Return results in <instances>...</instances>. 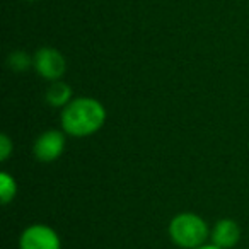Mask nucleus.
Wrapping results in <instances>:
<instances>
[{"label": "nucleus", "instance_id": "0eeeda50", "mask_svg": "<svg viewBox=\"0 0 249 249\" xmlns=\"http://www.w3.org/2000/svg\"><path fill=\"white\" fill-rule=\"evenodd\" d=\"M72 101V89L69 84L62 80H55L46 89V103L53 107H65Z\"/></svg>", "mask_w": 249, "mask_h": 249}, {"label": "nucleus", "instance_id": "7ed1b4c3", "mask_svg": "<svg viewBox=\"0 0 249 249\" xmlns=\"http://www.w3.org/2000/svg\"><path fill=\"white\" fill-rule=\"evenodd\" d=\"M33 65H35L36 72H38L43 79L52 80V82L62 79L67 70L65 56H63L58 50L50 48V46L39 48L38 52L35 53Z\"/></svg>", "mask_w": 249, "mask_h": 249}, {"label": "nucleus", "instance_id": "423d86ee", "mask_svg": "<svg viewBox=\"0 0 249 249\" xmlns=\"http://www.w3.org/2000/svg\"><path fill=\"white\" fill-rule=\"evenodd\" d=\"M241 239V227L232 218H222L212 229V244L222 249H231Z\"/></svg>", "mask_w": 249, "mask_h": 249}, {"label": "nucleus", "instance_id": "20e7f679", "mask_svg": "<svg viewBox=\"0 0 249 249\" xmlns=\"http://www.w3.org/2000/svg\"><path fill=\"white\" fill-rule=\"evenodd\" d=\"M21 249H62L60 237L52 227L45 224H35L24 229L19 239Z\"/></svg>", "mask_w": 249, "mask_h": 249}, {"label": "nucleus", "instance_id": "9d476101", "mask_svg": "<svg viewBox=\"0 0 249 249\" xmlns=\"http://www.w3.org/2000/svg\"><path fill=\"white\" fill-rule=\"evenodd\" d=\"M12 149H14V145H12L11 139H9L5 133L0 135V160H2V162H5V160L11 157Z\"/></svg>", "mask_w": 249, "mask_h": 249}, {"label": "nucleus", "instance_id": "9b49d317", "mask_svg": "<svg viewBox=\"0 0 249 249\" xmlns=\"http://www.w3.org/2000/svg\"><path fill=\"white\" fill-rule=\"evenodd\" d=\"M196 249H222V248H218V246H215V244H203Z\"/></svg>", "mask_w": 249, "mask_h": 249}, {"label": "nucleus", "instance_id": "f8f14e48", "mask_svg": "<svg viewBox=\"0 0 249 249\" xmlns=\"http://www.w3.org/2000/svg\"><path fill=\"white\" fill-rule=\"evenodd\" d=\"M29 2H35V0H29Z\"/></svg>", "mask_w": 249, "mask_h": 249}, {"label": "nucleus", "instance_id": "6e6552de", "mask_svg": "<svg viewBox=\"0 0 249 249\" xmlns=\"http://www.w3.org/2000/svg\"><path fill=\"white\" fill-rule=\"evenodd\" d=\"M16 193H18V184H16V179L7 173L0 174V201L2 205H9L12 200L16 198Z\"/></svg>", "mask_w": 249, "mask_h": 249}, {"label": "nucleus", "instance_id": "f257e3e1", "mask_svg": "<svg viewBox=\"0 0 249 249\" xmlns=\"http://www.w3.org/2000/svg\"><path fill=\"white\" fill-rule=\"evenodd\" d=\"M106 121V109L94 97L72 99L62 111V128L72 137H89L101 130Z\"/></svg>", "mask_w": 249, "mask_h": 249}, {"label": "nucleus", "instance_id": "1a4fd4ad", "mask_svg": "<svg viewBox=\"0 0 249 249\" xmlns=\"http://www.w3.org/2000/svg\"><path fill=\"white\" fill-rule=\"evenodd\" d=\"M33 63V60L26 55L24 52H14L9 56V67L14 72H24L26 69H29V65Z\"/></svg>", "mask_w": 249, "mask_h": 249}, {"label": "nucleus", "instance_id": "39448f33", "mask_svg": "<svg viewBox=\"0 0 249 249\" xmlns=\"http://www.w3.org/2000/svg\"><path fill=\"white\" fill-rule=\"evenodd\" d=\"M65 150V135L60 130H46L36 139L33 154L39 162H53Z\"/></svg>", "mask_w": 249, "mask_h": 249}, {"label": "nucleus", "instance_id": "f03ea898", "mask_svg": "<svg viewBox=\"0 0 249 249\" xmlns=\"http://www.w3.org/2000/svg\"><path fill=\"white\" fill-rule=\"evenodd\" d=\"M169 235L173 242L184 249H196L205 244L208 237V227L205 220L196 213L184 212L171 220Z\"/></svg>", "mask_w": 249, "mask_h": 249}]
</instances>
